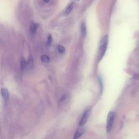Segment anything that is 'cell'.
Masks as SVG:
<instances>
[{"label":"cell","instance_id":"1","mask_svg":"<svg viewBox=\"0 0 139 139\" xmlns=\"http://www.w3.org/2000/svg\"><path fill=\"white\" fill-rule=\"evenodd\" d=\"M108 44V36L107 35L103 37L102 40H101L99 49V59L100 60L103 58L104 55L105 54L106 50L107 49Z\"/></svg>","mask_w":139,"mask_h":139},{"label":"cell","instance_id":"2","mask_svg":"<svg viewBox=\"0 0 139 139\" xmlns=\"http://www.w3.org/2000/svg\"><path fill=\"white\" fill-rule=\"evenodd\" d=\"M115 112H110L107 118V124H106V131L108 132H109L112 130V126L113 124L114 120L115 118Z\"/></svg>","mask_w":139,"mask_h":139},{"label":"cell","instance_id":"3","mask_svg":"<svg viewBox=\"0 0 139 139\" xmlns=\"http://www.w3.org/2000/svg\"><path fill=\"white\" fill-rule=\"evenodd\" d=\"M90 113H91L90 110H88L84 113V114L83 116H82V118L80 122V124H79L80 126H83V125H84L85 124H86V122L88 121V119L89 118Z\"/></svg>","mask_w":139,"mask_h":139},{"label":"cell","instance_id":"4","mask_svg":"<svg viewBox=\"0 0 139 139\" xmlns=\"http://www.w3.org/2000/svg\"><path fill=\"white\" fill-rule=\"evenodd\" d=\"M1 94L3 99H4V102L7 103L8 102L9 97V94L8 90L7 89H6V88H2L1 90Z\"/></svg>","mask_w":139,"mask_h":139},{"label":"cell","instance_id":"5","mask_svg":"<svg viewBox=\"0 0 139 139\" xmlns=\"http://www.w3.org/2000/svg\"><path fill=\"white\" fill-rule=\"evenodd\" d=\"M84 132V129L83 128H79L76 132L74 136L73 139H78L80 138L81 136L83 134Z\"/></svg>","mask_w":139,"mask_h":139},{"label":"cell","instance_id":"6","mask_svg":"<svg viewBox=\"0 0 139 139\" xmlns=\"http://www.w3.org/2000/svg\"><path fill=\"white\" fill-rule=\"evenodd\" d=\"M73 8H74V3H72V4H69L68 6V7L66 8V10L65 11V15L69 14L72 11V9H73Z\"/></svg>","mask_w":139,"mask_h":139},{"label":"cell","instance_id":"7","mask_svg":"<svg viewBox=\"0 0 139 139\" xmlns=\"http://www.w3.org/2000/svg\"><path fill=\"white\" fill-rule=\"evenodd\" d=\"M37 28H38V26L36 24H32L30 27V30L31 33L32 34H36V32Z\"/></svg>","mask_w":139,"mask_h":139},{"label":"cell","instance_id":"8","mask_svg":"<svg viewBox=\"0 0 139 139\" xmlns=\"http://www.w3.org/2000/svg\"><path fill=\"white\" fill-rule=\"evenodd\" d=\"M81 32L82 34L83 37L86 36V26L84 23H82L81 25Z\"/></svg>","mask_w":139,"mask_h":139},{"label":"cell","instance_id":"9","mask_svg":"<svg viewBox=\"0 0 139 139\" xmlns=\"http://www.w3.org/2000/svg\"><path fill=\"white\" fill-rule=\"evenodd\" d=\"M41 60H42L43 62L48 63L50 61V59L48 56H47L46 55H43L41 56Z\"/></svg>","mask_w":139,"mask_h":139},{"label":"cell","instance_id":"10","mask_svg":"<svg viewBox=\"0 0 139 139\" xmlns=\"http://www.w3.org/2000/svg\"><path fill=\"white\" fill-rule=\"evenodd\" d=\"M58 50L59 53H61V54H62V53H64L65 51V49L64 47L61 45H59L58 46Z\"/></svg>","mask_w":139,"mask_h":139},{"label":"cell","instance_id":"11","mask_svg":"<svg viewBox=\"0 0 139 139\" xmlns=\"http://www.w3.org/2000/svg\"><path fill=\"white\" fill-rule=\"evenodd\" d=\"M52 42V38L50 35H49V36L47 38V46H50Z\"/></svg>","mask_w":139,"mask_h":139},{"label":"cell","instance_id":"12","mask_svg":"<svg viewBox=\"0 0 139 139\" xmlns=\"http://www.w3.org/2000/svg\"><path fill=\"white\" fill-rule=\"evenodd\" d=\"M49 1H50V0H44V1L45 2H48Z\"/></svg>","mask_w":139,"mask_h":139}]
</instances>
